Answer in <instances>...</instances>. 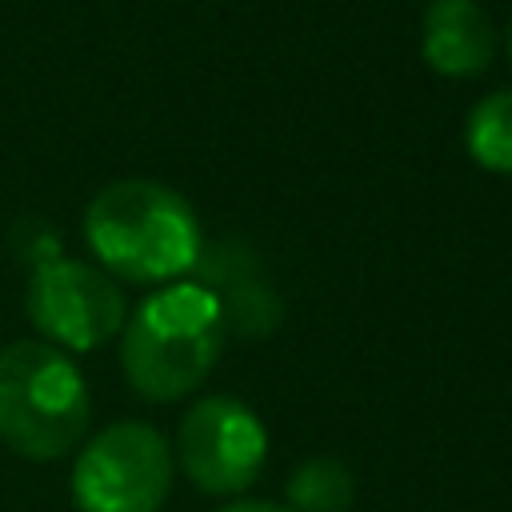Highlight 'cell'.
<instances>
[{"label": "cell", "mask_w": 512, "mask_h": 512, "mask_svg": "<svg viewBox=\"0 0 512 512\" xmlns=\"http://www.w3.org/2000/svg\"><path fill=\"white\" fill-rule=\"evenodd\" d=\"M84 240L104 272L132 284H172L192 272L204 236L192 204L156 180H112L84 208Z\"/></svg>", "instance_id": "obj_1"}, {"label": "cell", "mask_w": 512, "mask_h": 512, "mask_svg": "<svg viewBox=\"0 0 512 512\" xmlns=\"http://www.w3.org/2000/svg\"><path fill=\"white\" fill-rule=\"evenodd\" d=\"M224 332L216 292L200 280H172L128 316L120 336L124 376L152 404L180 400L220 360Z\"/></svg>", "instance_id": "obj_2"}, {"label": "cell", "mask_w": 512, "mask_h": 512, "mask_svg": "<svg viewBox=\"0 0 512 512\" xmlns=\"http://www.w3.org/2000/svg\"><path fill=\"white\" fill-rule=\"evenodd\" d=\"M88 428V384L48 340L0 348V440L24 460H60Z\"/></svg>", "instance_id": "obj_3"}, {"label": "cell", "mask_w": 512, "mask_h": 512, "mask_svg": "<svg viewBox=\"0 0 512 512\" xmlns=\"http://www.w3.org/2000/svg\"><path fill=\"white\" fill-rule=\"evenodd\" d=\"M172 488V448L140 420L96 432L72 464V500L80 512H160Z\"/></svg>", "instance_id": "obj_4"}, {"label": "cell", "mask_w": 512, "mask_h": 512, "mask_svg": "<svg viewBox=\"0 0 512 512\" xmlns=\"http://www.w3.org/2000/svg\"><path fill=\"white\" fill-rule=\"evenodd\" d=\"M28 320L60 352H92L124 328V292L104 268L48 256L28 276Z\"/></svg>", "instance_id": "obj_5"}, {"label": "cell", "mask_w": 512, "mask_h": 512, "mask_svg": "<svg viewBox=\"0 0 512 512\" xmlns=\"http://www.w3.org/2000/svg\"><path fill=\"white\" fill-rule=\"evenodd\" d=\"M268 456L264 420L236 396L196 400L176 432V460L184 476L208 496L244 492Z\"/></svg>", "instance_id": "obj_6"}, {"label": "cell", "mask_w": 512, "mask_h": 512, "mask_svg": "<svg viewBox=\"0 0 512 512\" xmlns=\"http://www.w3.org/2000/svg\"><path fill=\"white\" fill-rule=\"evenodd\" d=\"M420 52L432 72L464 80L492 64L496 28L476 0H432L420 20Z\"/></svg>", "instance_id": "obj_7"}, {"label": "cell", "mask_w": 512, "mask_h": 512, "mask_svg": "<svg viewBox=\"0 0 512 512\" xmlns=\"http://www.w3.org/2000/svg\"><path fill=\"white\" fill-rule=\"evenodd\" d=\"M200 268V284H208L220 300V312H224V328H236L240 336H268L280 320V300L276 292L256 276L248 252H236V248H216V252H200L196 260Z\"/></svg>", "instance_id": "obj_8"}, {"label": "cell", "mask_w": 512, "mask_h": 512, "mask_svg": "<svg viewBox=\"0 0 512 512\" xmlns=\"http://www.w3.org/2000/svg\"><path fill=\"white\" fill-rule=\"evenodd\" d=\"M464 148L480 168L512 176V88L488 92L472 104L464 120Z\"/></svg>", "instance_id": "obj_9"}, {"label": "cell", "mask_w": 512, "mask_h": 512, "mask_svg": "<svg viewBox=\"0 0 512 512\" xmlns=\"http://www.w3.org/2000/svg\"><path fill=\"white\" fill-rule=\"evenodd\" d=\"M356 480L336 456H312L288 476V512H348Z\"/></svg>", "instance_id": "obj_10"}, {"label": "cell", "mask_w": 512, "mask_h": 512, "mask_svg": "<svg viewBox=\"0 0 512 512\" xmlns=\"http://www.w3.org/2000/svg\"><path fill=\"white\" fill-rule=\"evenodd\" d=\"M216 512H288V508L284 504H268V500H232V504H224Z\"/></svg>", "instance_id": "obj_11"}, {"label": "cell", "mask_w": 512, "mask_h": 512, "mask_svg": "<svg viewBox=\"0 0 512 512\" xmlns=\"http://www.w3.org/2000/svg\"><path fill=\"white\" fill-rule=\"evenodd\" d=\"M504 56H508V64H512V24H508V36H504Z\"/></svg>", "instance_id": "obj_12"}]
</instances>
